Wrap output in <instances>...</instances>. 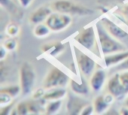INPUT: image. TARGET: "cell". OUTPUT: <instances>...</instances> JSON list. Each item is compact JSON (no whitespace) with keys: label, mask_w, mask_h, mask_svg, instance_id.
Returning <instances> with one entry per match:
<instances>
[{"label":"cell","mask_w":128,"mask_h":115,"mask_svg":"<svg viewBox=\"0 0 128 115\" xmlns=\"http://www.w3.org/2000/svg\"><path fill=\"white\" fill-rule=\"evenodd\" d=\"M52 10L53 9L51 7H46V6L39 7L30 15V22L33 24L45 22L46 19L48 18V16L52 13Z\"/></svg>","instance_id":"5bb4252c"},{"label":"cell","mask_w":128,"mask_h":115,"mask_svg":"<svg viewBox=\"0 0 128 115\" xmlns=\"http://www.w3.org/2000/svg\"><path fill=\"white\" fill-rule=\"evenodd\" d=\"M50 28L47 26V24L45 22L43 23H38V24H35V27L33 29V33L36 37H39V38H43V37H46L47 35H49L50 33Z\"/></svg>","instance_id":"d6986e66"},{"label":"cell","mask_w":128,"mask_h":115,"mask_svg":"<svg viewBox=\"0 0 128 115\" xmlns=\"http://www.w3.org/2000/svg\"><path fill=\"white\" fill-rule=\"evenodd\" d=\"M62 99L59 100H50L46 102V105L44 107V111L47 114H55L59 111L62 105Z\"/></svg>","instance_id":"ac0fdd59"},{"label":"cell","mask_w":128,"mask_h":115,"mask_svg":"<svg viewBox=\"0 0 128 115\" xmlns=\"http://www.w3.org/2000/svg\"><path fill=\"white\" fill-rule=\"evenodd\" d=\"M64 48H65V46L63 43H61L59 41H54V42L43 45L41 49L46 54H49L51 56H56L59 53H61L64 50Z\"/></svg>","instance_id":"9a60e30c"},{"label":"cell","mask_w":128,"mask_h":115,"mask_svg":"<svg viewBox=\"0 0 128 115\" xmlns=\"http://www.w3.org/2000/svg\"><path fill=\"white\" fill-rule=\"evenodd\" d=\"M8 51H12V50H14L15 49V47L17 46V41L13 38V37H11V38H9V39H7L3 44H2Z\"/></svg>","instance_id":"603a6c76"},{"label":"cell","mask_w":128,"mask_h":115,"mask_svg":"<svg viewBox=\"0 0 128 115\" xmlns=\"http://www.w3.org/2000/svg\"><path fill=\"white\" fill-rule=\"evenodd\" d=\"M126 58H128V50L104 55L103 61H104V64L106 67H111V66H116V65L120 64Z\"/></svg>","instance_id":"4fadbf2b"},{"label":"cell","mask_w":128,"mask_h":115,"mask_svg":"<svg viewBox=\"0 0 128 115\" xmlns=\"http://www.w3.org/2000/svg\"><path fill=\"white\" fill-rule=\"evenodd\" d=\"M0 91L6 92L11 97L15 98L21 93V86L20 85H9V86H6V87H1Z\"/></svg>","instance_id":"ffe728a7"},{"label":"cell","mask_w":128,"mask_h":115,"mask_svg":"<svg viewBox=\"0 0 128 115\" xmlns=\"http://www.w3.org/2000/svg\"><path fill=\"white\" fill-rule=\"evenodd\" d=\"M109 106H110V103L106 100L104 95L97 96L93 101L94 113H97V114H102V113L106 112L107 109L109 108Z\"/></svg>","instance_id":"2e32d148"},{"label":"cell","mask_w":128,"mask_h":115,"mask_svg":"<svg viewBox=\"0 0 128 115\" xmlns=\"http://www.w3.org/2000/svg\"><path fill=\"white\" fill-rule=\"evenodd\" d=\"M72 22V18L68 14L60 13V12H52L48 18L46 19L45 23L50 28L51 31L59 32L66 29Z\"/></svg>","instance_id":"8992f818"},{"label":"cell","mask_w":128,"mask_h":115,"mask_svg":"<svg viewBox=\"0 0 128 115\" xmlns=\"http://www.w3.org/2000/svg\"><path fill=\"white\" fill-rule=\"evenodd\" d=\"M75 59L77 67L79 68L80 72L85 77H90L92 73L95 71L96 62L87 54L80 51L79 49L75 48Z\"/></svg>","instance_id":"52a82bcc"},{"label":"cell","mask_w":128,"mask_h":115,"mask_svg":"<svg viewBox=\"0 0 128 115\" xmlns=\"http://www.w3.org/2000/svg\"><path fill=\"white\" fill-rule=\"evenodd\" d=\"M19 77H20L21 94L24 96L29 95L33 90L35 84V78H36L33 66L28 62H24L20 67Z\"/></svg>","instance_id":"277c9868"},{"label":"cell","mask_w":128,"mask_h":115,"mask_svg":"<svg viewBox=\"0 0 128 115\" xmlns=\"http://www.w3.org/2000/svg\"><path fill=\"white\" fill-rule=\"evenodd\" d=\"M6 33L10 37L17 36L18 33H19V26L17 24H15V23H12V22L7 24V26H6Z\"/></svg>","instance_id":"44dd1931"},{"label":"cell","mask_w":128,"mask_h":115,"mask_svg":"<svg viewBox=\"0 0 128 115\" xmlns=\"http://www.w3.org/2000/svg\"><path fill=\"white\" fill-rule=\"evenodd\" d=\"M88 103L80 97L78 94H70L67 100V113L69 114H80L81 110L87 105Z\"/></svg>","instance_id":"30bf717a"},{"label":"cell","mask_w":128,"mask_h":115,"mask_svg":"<svg viewBox=\"0 0 128 115\" xmlns=\"http://www.w3.org/2000/svg\"><path fill=\"white\" fill-rule=\"evenodd\" d=\"M50 7L57 12L68 14V15H88L93 13V11L87 7L79 5L71 0H56L53 1Z\"/></svg>","instance_id":"3957f363"},{"label":"cell","mask_w":128,"mask_h":115,"mask_svg":"<svg viewBox=\"0 0 128 115\" xmlns=\"http://www.w3.org/2000/svg\"><path fill=\"white\" fill-rule=\"evenodd\" d=\"M107 91L115 99H123L128 95V70L115 72L107 81Z\"/></svg>","instance_id":"7a4b0ae2"},{"label":"cell","mask_w":128,"mask_h":115,"mask_svg":"<svg viewBox=\"0 0 128 115\" xmlns=\"http://www.w3.org/2000/svg\"><path fill=\"white\" fill-rule=\"evenodd\" d=\"M47 90L48 91L45 92L44 94V98L47 101L59 100V99H62L66 95V90L64 89V87H55V88H51Z\"/></svg>","instance_id":"e0dca14e"},{"label":"cell","mask_w":128,"mask_h":115,"mask_svg":"<svg viewBox=\"0 0 128 115\" xmlns=\"http://www.w3.org/2000/svg\"><path fill=\"white\" fill-rule=\"evenodd\" d=\"M85 78H86L85 76L81 77V81H76L74 79H70L69 85H70V88L73 93L78 94L80 96H85V95L89 94V88H91V87H90V84L88 85L87 80Z\"/></svg>","instance_id":"7c38bea8"},{"label":"cell","mask_w":128,"mask_h":115,"mask_svg":"<svg viewBox=\"0 0 128 115\" xmlns=\"http://www.w3.org/2000/svg\"><path fill=\"white\" fill-rule=\"evenodd\" d=\"M7 51H8V50L2 45V46H1V49H0V59H1V60H3V59L5 58V55H6V52H7Z\"/></svg>","instance_id":"83f0119b"},{"label":"cell","mask_w":128,"mask_h":115,"mask_svg":"<svg viewBox=\"0 0 128 115\" xmlns=\"http://www.w3.org/2000/svg\"><path fill=\"white\" fill-rule=\"evenodd\" d=\"M45 88H41V89H37L35 90V92H33V98L34 99H40V98H43L44 97V94H45Z\"/></svg>","instance_id":"4316f807"},{"label":"cell","mask_w":128,"mask_h":115,"mask_svg":"<svg viewBox=\"0 0 128 115\" xmlns=\"http://www.w3.org/2000/svg\"><path fill=\"white\" fill-rule=\"evenodd\" d=\"M128 70V58H126L123 62H121L120 64L116 65L114 68H113V71L114 72H118V71H126Z\"/></svg>","instance_id":"cb8c5ba5"},{"label":"cell","mask_w":128,"mask_h":115,"mask_svg":"<svg viewBox=\"0 0 128 115\" xmlns=\"http://www.w3.org/2000/svg\"><path fill=\"white\" fill-rule=\"evenodd\" d=\"M106 83V72L103 69H96L89 79V84L91 90L94 92H99Z\"/></svg>","instance_id":"8fae6325"},{"label":"cell","mask_w":128,"mask_h":115,"mask_svg":"<svg viewBox=\"0 0 128 115\" xmlns=\"http://www.w3.org/2000/svg\"><path fill=\"white\" fill-rule=\"evenodd\" d=\"M75 41L80 44L82 47L94 51V48L96 46V34H95V28L93 26L86 27L82 29L75 37Z\"/></svg>","instance_id":"9c48e42d"},{"label":"cell","mask_w":128,"mask_h":115,"mask_svg":"<svg viewBox=\"0 0 128 115\" xmlns=\"http://www.w3.org/2000/svg\"><path fill=\"white\" fill-rule=\"evenodd\" d=\"M70 78L69 76L59 69L58 67H52L46 74L44 81H43V87L45 89H51L55 87H65L69 84Z\"/></svg>","instance_id":"5b68a950"},{"label":"cell","mask_w":128,"mask_h":115,"mask_svg":"<svg viewBox=\"0 0 128 115\" xmlns=\"http://www.w3.org/2000/svg\"><path fill=\"white\" fill-rule=\"evenodd\" d=\"M19 1V3L23 6V7H28L30 4H31V2L33 1V0H18Z\"/></svg>","instance_id":"f1b7e54d"},{"label":"cell","mask_w":128,"mask_h":115,"mask_svg":"<svg viewBox=\"0 0 128 115\" xmlns=\"http://www.w3.org/2000/svg\"><path fill=\"white\" fill-rule=\"evenodd\" d=\"M120 113L121 114H128V107H125L124 106V108H122L120 110Z\"/></svg>","instance_id":"f546056e"},{"label":"cell","mask_w":128,"mask_h":115,"mask_svg":"<svg viewBox=\"0 0 128 115\" xmlns=\"http://www.w3.org/2000/svg\"><path fill=\"white\" fill-rule=\"evenodd\" d=\"M100 22L105 27V29L119 42H121L127 49H128V32L125 31L122 27L117 25L112 20L108 19L107 17H103L100 19Z\"/></svg>","instance_id":"ba28073f"},{"label":"cell","mask_w":128,"mask_h":115,"mask_svg":"<svg viewBox=\"0 0 128 115\" xmlns=\"http://www.w3.org/2000/svg\"><path fill=\"white\" fill-rule=\"evenodd\" d=\"M14 110V105L13 104H7L5 106H1L0 108V114L1 115H5V114H12Z\"/></svg>","instance_id":"d4e9b609"},{"label":"cell","mask_w":128,"mask_h":115,"mask_svg":"<svg viewBox=\"0 0 128 115\" xmlns=\"http://www.w3.org/2000/svg\"><path fill=\"white\" fill-rule=\"evenodd\" d=\"M96 32H97L99 47H100V50L103 55L127 50V48L121 42H119L117 39H115L105 29V27L102 25V23L100 21L96 24Z\"/></svg>","instance_id":"6da1fadb"},{"label":"cell","mask_w":128,"mask_h":115,"mask_svg":"<svg viewBox=\"0 0 128 115\" xmlns=\"http://www.w3.org/2000/svg\"><path fill=\"white\" fill-rule=\"evenodd\" d=\"M124 106L125 107H128V95L125 97V99H124Z\"/></svg>","instance_id":"4dcf8cb0"},{"label":"cell","mask_w":128,"mask_h":115,"mask_svg":"<svg viewBox=\"0 0 128 115\" xmlns=\"http://www.w3.org/2000/svg\"><path fill=\"white\" fill-rule=\"evenodd\" d=\"M94 113V107H93V104H87L80 112L81 115H86V114H92Z\"/></svg>","instance_id":"484cf974"},{"label":"cell","mask_w":128,"mask_h":115,"mask_svg":"<svg viewBox=\"0 0 128 115\" xmlns=\"http://www.w3.org/2000/svg\"><path fill=\"white\" fill-rule=\"evenodd\" d=\"M12 100H13V97H11L6 92L0 91V106H5L7 104H10Z\"/></svg>","instance_id":"7402d4cb"}]
</instances>
